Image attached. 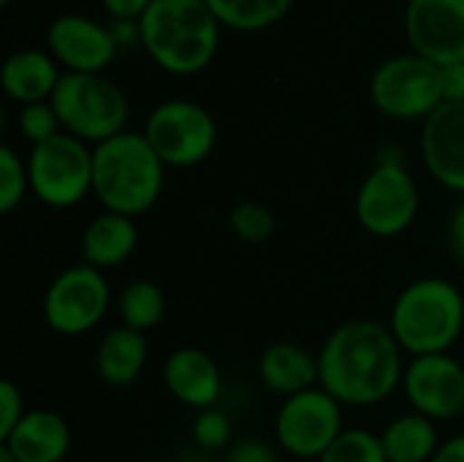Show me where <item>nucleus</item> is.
<instances>
[{"instance_id":"obj_29","label":"nucleus","mask_w":464,"mask_h":462,"mask_svg":"<svg viewBox=\"0 0 464 462\" xmlns=\"http://www.w3.org/2000/svg\"><path fill=\"white\" fill-rule=\"evenodd\" d=\"M190 436L193 444L204 452H220L231 447L234 438V425L228 419V414H223L220 408H207V411H196V419L190 425Z\"/></svg>"},{"instance_id":"obj_7","label":"nucleus","mask_w":464,"mask_h":462,"mask_svg":"<svg viewBox=\"0 0 464 462\" xmlns=\"http://www.w3.org/2000/svg\"><path fill=\"white\" fill-rule=\"evenodd\" d=\"M372 106L397 123H424L443 106L440 68L416 52L383 60L370 79Z\"/></svg>"},{"instance_id":"obj_30","label":"nucleus","mask_w":464,"mask_h":462,"mask_svg":"<svg viewBox=\"0 0 464 462\" xmlns=\"http://www.w3.org/2000/svg\"><path fill=\"white\" fill-rule=\"evenodd\" d=\"M27 414L22 389L14 381H0V441L22 422Z\"/></svg>"},{"instance_id":"obj_6","label":"nucleus","mask_w":464,"mask_h":462,"mask_svg":"<svg viewBox=\"0 0 464 462\" xmlns=\"http://www.w3.org/2000/svg\"><path fill=\"white\" fill-rule=\"evenodd\" d=\"M52 106L60 117L63 133H71L90 147L128 131L130 120L125 90L106 74H63Z\"/></svg>"},{"instance_id":"obj_38","label":"nucleus","mask_w":464,"mask_h":462,"mask_svg":"<svg viewBox=\"0 0 464 462\" xmlns=\"http://www.w3.org/2000/svg\"><path fill=\"white\" fill-rule=\"evenodd\" d=\"M11 3H14V0H0V5H3V8H8Z\"/></svg>"},{"instance_id":"obj_13","label":"nucleus","mask_w":464,"mask_h":462,"mask_svg":"<svg viewBox=\"0 0 464 462\" xmlns=\"http://www.w3.org/2000/svg\"><path fill=\"white\" fill-rule=\"evenodd\" d=\"M402 25L419 57L438 68L464 63V0H408Z\"/></svg>"},{"instance_id":"obj_34","label":"nucleus","mask_w":464,"mask_h":462,"mask_svg":"<svg viewBox=\"0 0 464 462\" xmlns=\"http://www.w3.org/2000/svg\"><path fill=\"white\" fill-rule=\"evenodd\" d=\"M440 90L443 103H464V63L440 68Z\"/></svg>"},{"instance_id":"obj_4","label":"nucleus","mask_w":464,"mask_h":462,"mask_svg":"<svg viewBox=\"0 0 464 462\" xmlns=\"http://www.w3.org/2000/svg\"><path fill=\"white\" fill-rule=\"evenodd\" d=\"M389 329L411 359L451 354L464 332V294L446 278L413 280L397 294Z\"/></svg>"},{"instance_id":"obj_27","label":"nucleus","mask_w":464,"mask_h":462,"mask_svg":"<svg viewBox=\"0 0 464 462\" xmlns=\"http://www.w3.org/2000/svg\"><path fill=\"white\" fill-rule=\"evenodd\" d=\"M228 226L245 245H261L275 234V215L258 202H239L228 212Z\"/></svg>"},{"instance_id":"obj_20","label":"nucleus","mask_w":464,"mask_h":462,"mask_svg":"<svg viewBox=\"0 0 464 462\" xmlns=\"http://www.w3.org/2000/svg\"><path fill=\"white\" fill-rule=\"evenodd\" d=\"M139 245V226L128 215L101 212L82 231V261L109 272L122 267Z\"/></svg>"},{"instance_id":"obj_12","label":"nucleus","mask_w":464,"mask_h":462,"mask_svg":"<svg viewBox=\"0 0 464 462\" xmlns=\"http://www.w3.org/2000/svg\"><path fill=\"white\" fill-rule=\"evenodd\" d=\"M402 395L432 422H451L464 411V365L451 354L413 357L405 365Z\"/></svg>"},{"instance_id":"obj_35","label":"nucleus","mask_w":464,"mask_h":462,"mask_svg":"<svg viewBox=\"0 0 464 462\" xmlns=\"http://www.w3.org/2000/svg\"><path fill=\"white\" fill-rule=\"evenodd\" d=\"M111 35L117 41V49H128V46H141V27L139 22H109Z\"/></svg>"},{"instance_id":"obj_22","label":"nucleus","mask_w":464,"mask_h":462,"mask_svg":"<svg viewBox=\"0 0 464 462\" xmlns=\"http://www.w3.org/2000/svg\"><path fill=\"white\" fill-rule=\"evenodd\" d=\"M381 444L389 462H432L443 441L438 422L411 411L400 414L383 428Z\"/></svg>"},{"instance_id":"obj_9","label":"nucleus","mask_w":464,"mask_h":462,"mask_svg":"<svg viewBox=\"0 0 464 462\" xmlns=\"http://www.w3.org/2000/svg\"><path fill=\"white\" fill-rule=\"evenodd\" d=\"M141 133L171 169L198 166L218 147V123L212 112L190 98L160 101L147 114Z\"/></svg>"},{"instance_id":"obj_5","label":"nucleus","mask_w":464,"mask_h":462,"mask_svg":"<svg viewBox=\"0 0 464 462\" xmlns=\"http://www.w3.org/2000/svg\"><path fill=\"white\" fill-rule=\"evenodd\" d=\"M419 207V182L411 174L402 150L397 144H386L378 155V163L356 191L353 212L359 226L378 240H392L413 226Z\"/></svg>"},{"instance_id":"obj_31","label":"nucleus","mask_w":464,"mask_h":462,"mask_svg":"<svg viewBox=\"0 0 464 462\" xmlns=\"http://www.w3.org/2000/svg\"><path fill=\"white\" fill-rule=\"evenodd\" d=\"M226 462H283V457H280V447H272L269 441L242 438L228 447Z\"/></svg>"},{"instance_id":"obj_8","label":"nucleus","mask_w":464,"mask_h":462,"mask_svg":"<svg viewBox=\"0 0 464 462\" xmlns=\"http://www.w3.org/2000/svg\"><path fill=\"white\" fill-rule=\"evenodd\" d=\"M30 193L52 210H71L92 196V147L71 133L30 147Z\"/></svg>"},{"instance_id":"obj_21","label":"nucleus","mask_w":464,"mask_h":462,"mask_svg":"<svg viewBox=\"0 0 464 462\" xmlns=\"http://www.w3.org/2000/svg\"><path fill=\"white\" fill-rule=\"evenodd\" d=\"M150 359L147 335L128 327H111L95 346V373L106 387L122 389L141 378Z\"/></svg>"},{"instance_id":"obj_1","label":"nucleus","mask_w":464,"mask_h":462,"mask_svg":"<svg viewBox=\"0 0 464 462\" xmlns=\"http://www.w3.org/2000/svg\"><path fill=\"white\" fill-rule=\"evenodd\" d=\"M389 324L353 319L332 329L318 351L321 389L343 408H372L402 389L405 362Z\"/></svg>"},{"instance_id":"obj_23","label":"nucleus","mask_w":464,"mask_h":462,"mask_svg":"<svg viewBox=\"0 0 464 462\" xmlns=\"http://www.w3.org/2000/svg\"><path fill=\"white\" fill-rule=\"evenodd\" d=\"M220 27L237 33H261L283 22L294 0H204Z\"/></svg>"},{"instance_id":"obj_10","label":"nucleus","mask_w":464,"mask_h":462,"mask_svg":"<svg viewBox=\"0 0 464 462\" xmlns=\"http://www.w3.org/2000/svg\"><path fill=\"white\" fill-rule=\"evenodd\" d=\"M111 305V286L106 272L90 264L65 267L44 294V321L63 338H79L95 329Z\"/></svg>"},{"instance_id":"obj_16","label":"nucleus","mask_w":464,"mask_h":462,"mask_svg":"<svg viewBox=\"0 0 464 462\" xmlns=\"http://www.w3.org/2000/svg\"><path fill=\"white\" fill-rule=\"evenodd\" d=\"M163 387L166 392L193 408V411H207L218 408L223 398V373L215 357L204 349L196 346H182L171 351L163 362Z\"/></svg>"},{"instance_id":"obj_15","label":"nucleus","mask_w":464,"mask_h":462,"mask_svg":"<svg viewBox=\"0 0 464 462\" xmlns=\"http://www.w3.org/2000/svg\"><path fill=\"white\" fill-rule=\"evenodd\" d=\"M419 152L438 185L464 196V103H443L421 123Z\"/></svg>"},{"instance_id":"obj_14","label":"nucleus","mask_w":464,"mask_h":462,"mask_svg":"<svg viewBox=\"0 0 464 462\" xmlns=\"http://www.w3.org/2000/svg\"><path fill=\"white\" fill-rule=\"evenodd\" d=\"M46 52L63 74H103L120 54L109 25L84 14H57L46 27Z\"/></svg>"},{"instance_id":"obj_36","label":"nucleus","mask_w":464,"mask_h":462,"mask_svg":"<svg viewBox=\"0 0 464 462\" xmlns=\"http://www.w3.org/2000/svg\"><path fill=\"white\" fill-rule=\"evenodd\" d=\"M432 462H464V433L443 441Z\"/></svg>"},{"instance_id":"obj_28","label":"nucleus","mask_w":464,"mask_h":462,"mask_svg":"<svg viewBox=\"0 0 464 462\" xmlns=\"http://www.w3.org/2000/svg\"><path fill=\"white\" fill-rule=\"evenodd\" d=\"M16 128H19V133L30 142V147L44 144V142L54 139L57 133H63V125H60V117H57L52 101L19 106Z\"/></svg>"},{"instance_id":"obj_19","label":"nucleus","mask_w":464,"mask_h":462,"mask_svg":"<svg viewBox=\"0 0 464 462\" xmlns=\"http://www.w3.org/2000/svg\"><path fill=\"white\" fill-rule=\"evenodd\" d=\"M258 378L269 392L280 395L283 400L315 389L321 384L318 354H310V349L291 340L272 343L258 357Z\"/></svg>"},{"instance_id":"obj_11","label":"nucleus","mask_w":464,"mask_h":462,"mask_svg":"<svg viewBox=\"0 0 464 462\" xmlns=\"http://www.w3.org/2000/svg\"><path fill=\"white\" fill-rule=\"evenodd\" d=\"M343 430V406L321 387L285 398L275 417V444L294 460L318 462Z\"/></svg>"},{"instance_id":"obj_3","label":"nucleus","mask_w":464,"mask_h":462,"mask_svg":"<svg viewBox=\"0 0 464 462\" xmlns=\"http://www.w3.org/2000/svg\"><path fill=\"white\" fill-rule=\"evenodd\" d=\"M166 169L141 131H122L92 147V196L106 212L136 221L158 204Z\"/></svg>"},{"instance_id":"obj_18","label":"nucleus","mask_w":464,"mask_h":462,"mask_svg":"<svg viewBox=\"0 0 464 462\" xmlns=\"http://www.w3.org/2000/svg\"><path fill=\"white\" fill-rule=\"evenodd\" d=\"M63 79V68L46 49H16L5 57L0 84L8 101L27 106L52 101L57 84Z\"/></svg>"},{"instance_id":"obj_24","label":"nucleus","mask_w":464,"mask_h":462,"mask_svg":"<svg viewBox=\"0 0 464 462\" xmlns=\"http://www.w3.org/2000/svg\"><path fill=\"white\" fill-rule=\"evenodd\" d=\"M117 316H120L122 327L147 335L166 316V294H163V289L158 283L147 280V278H136V280L125 283L120 297H117Z\"/></svg>"},{"instance_id":"obj_26","label":"nucleus","mask_w":464,"mask_h":462,"mask_svg":"<svg viewBox=\"0 0 464 462\" xmlns=\"http://www.w3.org/2000/svg\"><path fill=\"white\" fill-rule=\"evenodd\" d=\"M27 193H30L27 158H22L11 144H3L0 147V212L11 215L16 207H22Z\"/></svg>"},{"instance_id":"obj_17","label":"nucleus","mask_w":464,"mask_h":462,"mask_svg":"<svg viewBox=\"0 0 464 462\" xmlns=\"http://www.w3.org/2000/svg\"><path fill=\"white\" fill-rule=\"evenodd\" d=\"M0 444L16 462H63L71 452V428L57 411L33 408Z\"/></svg>"},{"instance_id":"obj_32","label":"nucleus","mask_w":464,"mask_h":462,"mask_svg":"<svg viewBox=\"0 0 464 462\" xmlns=\"http://www.w3.org/2000/svg\"><path fill=\"white\" fill-rule=\"evenodd\" d=\"M152 0H101V8L109 14V22H141Z\"/></svg>"},{"instance_id":"obj_33","label":"nucleus","mask_w":464,"mask_h":462,"mask_svg":"<svg viewBox=\"0 0 464 462\" xmlns=\"http://www.w3.org/2000/svg\"><path fill=\"white\" fill-rule=\"evenodd\" d=\"M446 242L451 256L464 267V196L454 204L451 215H449V226H446Z\"/></svg>"},{"instance_id":"obj_2","label":"nucleus","mask_w":464,"mask_h":462,"mask_svg":"<svg viewBox=\"0 0 464 462\" xmlns=\"http://www.w3.org/2000/svg\"><path fill=\"white\" fill-rule=\"evenodd\" d=\"M139 27L141 49L171 76H196L209 68L223 35L204 0H152Z\"/></svg>"},{"instance_id":"obj_37","label":"nucleus","mask_w":464,"mask_h":462,"mask_svg":"<svg viewBox=\"0 0 464 462\" xmlns=\"http://www.w3.org/2000/svg\"><path fill=\"white\" fill-rule=\"evenodd\" d=\"M0 462H16L14 460V455H11L3 444H0Z\"/></svg>"},{"instance_id":"obj_25","label":"nucleus","mask_w":464,"mask_h":462,"mask_svg":"<svg viewBox=\"0 0 464 462\" xmlns=\"http://www.w3.org/2000/svg\"><path fill=\"white\" fill-rule=\"evenodd\" d=\"M318 462H389L381 436L367 428H345Z\"/></svg>"}]
</instances>
